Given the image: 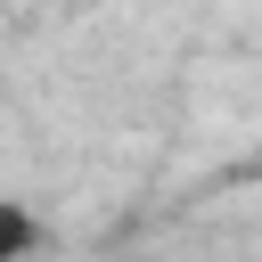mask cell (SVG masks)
I'll return each instance as SVG.
<instances>
[{
    "mask_svg": "<svg viewBox=\"0 0 262 262\" xmlns=\"http://www.w3.org/2000/svg\"><path fill=\"white\" fill-rule=\"evenodd\" d=\"M33 246H41V221H33V205L0 196V262H25Z\"/></svg>",
    "mask_w": 262,
    "mask_h": 262,
    "instance_id": "obj_1",
    "label": "cell"
}]
</instances>
